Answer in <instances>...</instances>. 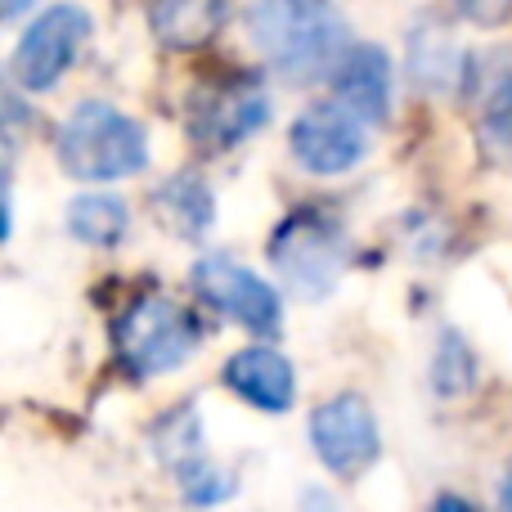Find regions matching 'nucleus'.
I'll return each mask as SVG.
<instances>
[{
  "mask_svg": "<svg viewBox=\"0 0 512 512\" xmlns=\"http://www.w3.org/2000/svg\"><path fill=\"white\" fill-rule=\"evenodd\" d=\"M248 36L283 81H319L351 50L333 0H256Z\"/></svg>",
  "mask_w": 512,
  "mask_h": 512,
  "instance_id": "f257e3e1",
  "label": "nucleus"
},
{
  "mask_svg": "<svg viewBox=\"0 0 512 512\" xmlns=\"http://www.w3.org/2000/svg\"><path fill=\"white\" fill-rule=\"evenodd\" d=\"M54 153H59L63 171L90 185H108V180L140 176L149 167V131L122 108L86 99L63 117L59 135H54Z\"/></svg>",
  "mask_w": 512,
  "mask_h": 512,
  "instance_id": "f03ea898",
  "label": "nucleus"
},
{
  "mask_svg": "<svg viewBox=\"0 0 512 512\" xmlns=\"http://www.w3.org/2000/svg\"><path fill=\"white\" fill-rule=\"evenodd\" d=\"M198 346H203L198 319L189 315L180 301L158 297V292L131 301L113 324L117 369L135 382L158 378V373H171V369H180V364H189Z\"/></svg>",
  "mask_w": 512,
  "mask_h": 512,
  "instance_id": "7ed1b4c3",
  "label": "nucleus"
},
{
  "mask_svg": "<svg viewBox=\"0 0 512 512\" xmlns=\"http://www.w3.org/2000/svg\"><path fill=\"white\" fill-rule=\"evenodd\" d=\"M346 261H351V239L342 221L319 207H297L270 239V265L301 297H328L342 283Z\"/></svg>",
  "mask_w": 512,
  "mask_h": 512,
  "instance_id": "20e7f679",
  "label": "nucleus"
},
{
  "mask_svg": "<svg viewBox=\"0 0 512 512\" xmlns=\"http://www.w3.org/2000/svg\"><path fill=\"white\" fill-rule=\"evenodd\" d=\"M90 41V14L81 5H50L27 23V32L18 36L14 54H9V77L32 95L54 90L68 68L81 59Z\"/></svg>",
  "mask_w": 512,
  "mask_h": 512,
  "instance_id": "39448f33",
  "label": "nucleus"
},
{
  "mask_svg": "<svg viewBox=\"0 0 512 512\" xmlns=\"http://www.w3.org/2000/svg\"><path fill=\"white\" fill-rule=\"evenodd\" d=\"M265 122H270V95L252 72L221 77L189 99V135H194V144L216 153L252 140Z\"/></svg>",
  "mask_w": 512,
  "mask_h": 512,
  "instance_id": "423d86ee",
  "label": "nucleus"
},
{
  "mask_svg": "<svg viewBox=\"0 0 512 512\" xmlns=\"http://www.w3.org/2000/svg\"><path fill=\"white\" fill-rule=\"evenodd\" d=\"M194 292L203 297V306H212L230 324L248 328L252 337H274L283 324L279 292L234 256H203L194 265Z\"/></svg>",
  "mask_w": 512,
  "mask_h": 512,
  "instance_id": "0eeeda50",
  "label": "nucleus"
},
{
  "mask_svg": "<svg viewBox=\"0 0 512 512\" xmlns=\"http://www.w3.org/2000/svg\"><path fill=\"white\" fill-rule=\"evenodd\" d=\"M288 149L297 158L301 171L310 176H346L351 167H360V158L369 153V122L355 117L342 99L333 104H310L306 113H297L288 131Z\"/></svg>",
  "mask_w": 512,
  "mask_h": 512,
  "instance_id": "6e6552de",
  "label": "nucleus"
},
{
  "mask_svg": "<svg viewBox=\"0 0 512 512\" xmlns=\"http://www.w3.org/2000/svg\"><path fill=\"white\" fill-rule=\"evenodd\" d=\"M310 445H315V459L328 472H337V477L369 472L382 454V432H378V418H373L369 400L355 396V391L324 400L310 414Z\"/></svg>",
  "mask_w": 512,
  "mask_h": 512,
  "instance_id": "1a4fd4ad",
  "label": "nucleus"
},
{
  "mask_svg": "<svg viewBox=\"0 0 512 512\" xmlns=\"http://www.w3.org/2000/svg\"><path fill=\"white\" fill-rule=\"evenodd\" d=\"M225 387L261 414H288L297 400V369L274 346H243L225 360Z\"/></svg>",
  "mask_w": 512,
  "mask_h": 512,
  "instance_id": "9d476101",
  "label": "nucleus"
},
{
  "mask_svg": "<svg viewBox=\"0 0 512 512\" xmlns=\"http://www.w3.org/2000/svg\"><path fill=\"white\" fill-rule=\"evenodd\" d=\"M333 99L369 126H382L391 113V54L382 45H351L333 68Z\"/></svg>",
  "mask_w": 512,
  "mask_h": 512,
  "instance_id": "9b49d317",
  "label": "nucleus"
},
{
  "mask_svg": "<svg viewBox=\"0 0 512 512\" xmlns=\"http://www.w3.org/2000/svg\"><path fill=\"white\" fill-rule=\"evenodd\" d=\"M144 14L167 50H203L225 27L230 0H144Z\"/></svg>",
  "mask_w": 512,
  "mask_h": 512,
  "instance_id": "f8f14e48",
  "label": "nucleus"
},
{
  "mask_svg": "<svg viewBox=\"0 0 512 512\" xmlns=\"http://www.w3.org/2000/svg\"><path fill=\"white\" fill-rule=\"evenodd\" d=\"M131 230V212L113 194H81L68 203V234L86 248H117Z\"/></svg>",
  "mask_w": 512,
  "mask_h": 512,
  "instance_id": "ddd939ff",
  "label": "nucleus"
},
{
  "mask_svg": "<svg viewBox=\"0 0 512 512\" xmlns=\"http://www.w3.org/2000/svg\"><path fill=\"white\" fill-rule=\"evenodd\" d=\"M153 454L167 463L171 472H185L194 463L212 459L207 454V436H203V418L194 405H176L153 423Z\"/></svg>",
  "mask_w": 512,
  "mask_h": 512,
  "instance_id": "4468645a",
  "label": "nucleus"
},
{
  "mask_svg": "<svg viewBox=\"0 0 512 512\" xmlns=\"http://www.w3.org/2000/svg\"><path fill=\"white\" fill-rule=\"evenodd\" d=\"M158 207L171 216V225H176L185 239H203L216 221V198H212V189H207V180L194 176V171L171 176L167 185L158 189Z\"/></svg>",
  "mask_w": 512,
  "mask_h": 512,
  "instance_id": "2eb2a0df",
  "label": "nucleus"
},
{
  "mask_svg": "<svg viewBox=\"0 0 512 512\" xmlns=\"http://www.w3.org/2000/svg\"><path fill=\"white\" fill-rule=\"evenodd\" d=\"M472 382H477V360H472L468 342L450 328V333H441L436 355H432V387L441 391V396H459Z\"/></svg>",
  "mask_w": 512,
  "mask_h": 512,
  "instance_id": "dca6fc26",
  "label": "nucleus"
},
{
  "mask_svg": "<svg viewBox=\"0 0 512 512\" xmlns=\"http://www.w3.org/2000/svg\"><path fill=\"white\" fill-rule=\"evenodd\" d=\"M481 140L499 153L512 149V72H499L486 86V99H481Z\"/></svg>",
  "mask_w": 512,
  "mask_h": 512,
  "instance_id": "f3484780",
  "label": "nucleus"
},
{
  "mask_svg": "<svg viewBox=\"0 0 512 512\" xmlns=\"http://www.w3.org/2000/svg\"><path fill=\"white\" fill-rule=\"evenodd\" d=\"M463 72H468V59L445 41V32L432 36V50H423V41H414V77L423 81V86L445 90L450 81H459Z\"/></svg>",
  "mask_w": 512,
  "mask_h": 512,
  "instance_id": "a211bd4d",
  "label": "nucleus"
},
{
  "mask_svg": "<svg viewBox=\"0 0 512 512\" xmlns=\"http://www.w3.org/2000/svg\"><path fill=\"white\" fill-rule=\"evenodd\" d=\"M176 486H180V495H185L189 504H198V508H216V504H225V499L234 495V477L225 468H216L212 459L176 472Z\"/></svg>",
  "mask_w": 512,
  "mask_h": 512,
  "instance_id": "6ab92c4d",
  "label": "nucleus"
},
{
  "mask_svg": "<svg viewBox=\"0 0 512 512\" xmlns=\"http://www.w3.org/2000/svg\"><path fill=\"white\" fill-rule=\"evenodd\" d=\"M454 5H459V14L477 27H499L512 18V0H454Z\"/></svg>",
  "mask_w": 512,
  "mask_h": 512,
  "instance_id": "aec40b11",
  "label": "nucleus"
},
{
  "mask_svg": "<svg viewBox=\"0 0 512 512\" xmlns=\"http://www.w3.org/2000/svg\"><path fill=\"white\" fill-rule=\"evenodd\" d=\"M301 508H306V512H337V499L324 495L319 486H310L306 495H301Z\"/></svg>",
  "mask_w": 512,
  "mask_h": 512,
  "instance_id": "412c9836",
  "label": "nucleus"
},
{
  "mask_svg": "<svg viewBox=\"0 0 512 512\" xmlns=\"http://www.w3.org/2000/svg\"><path fill=\"white\" fill-rule=\"evenodd\" d=\"M27 9H36V0H0V18H5V23H18Z\"/></svg>",
  "mask_w": 512,
  "mask_h": 512,
  "instance_id": "4be33fe9",
  "label": "nucleus"
},
{
  "mask_svg": "<svg viewBox=\"0 0 512 512\" xmlns=\"http://www.w3.org/2000/svg\"><path fill=\"white\" fill-rule=\"evenodd\" d=\"M432 512H477V508H472L468 499H459V495H441V499L432 504Z\"/></svg>",
  "mask_w": 512,
  "mask_h": 512,
  "instance_id": "5701e85b",
  "label": "nucleus"
},
{
  "mask_svg": "<svg viewBox=\"0 0 512 512\" xmlns=\"http://www.w3.org/2000/svg\"><path fill=\"white\" fill-rule=\"evenodd\" d=\"M499 512H512V468L504 472V481H499Z\"/></svg>",
  "mask_w": 512,
  "mask_h": 512,
  "instance_id": "b1692460",
  "label": "nucleus"
}]
</instances>
